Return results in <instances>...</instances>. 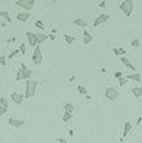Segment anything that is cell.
I'll use <instances>...</instances> for the list:
<instances>
[{
	"label": "cell",
	"instance_id": "obj_1",
	"mask_svg": "<svg viewBox=\"0 0 142 143\" xmlns=\"http://www.w3.org/2000/svg\"><path fill=\"white\" fill-rule=\"evenodd\" d=\"M38 86V81L36 80H26V86H25V99H30L36 90Z\"/></svg>",
	"mask_w": 142,
	"mask_h": 143
},
{
	"label": "cell",
	"instance_id": "obj_32",
	"mask_svg": "<svg viewBox=\"0 0 142 143\" xmlns=\"http://www.w3.org/2000/svg\"><path fill=\"white\" fill-rule=\"evenodd\" d=\"M8 111V108H5L4 106H2V104H0V116H3L5 112Z\"/></svg>",
	"mask_w": 142,
	"mask_h": 143
},
{
	"label": "cell",
	"instance_id": "obj_18",
	"mask_svg": "<svg viewBox=\"0 0 142 143\" xmlns=\"http://www.w3.org/2000/svg\"><path fill=\"white\" fill-rule=\"evenodd\" d=\"M0 17H3L5 21H8L9 23L12 22V18H11V14L8 11H0Z\"/></svg>",
	"mask_w": 142,
	"mask_h": 143
},
{
	"label": "cell",
	"instance_id": "obj_6",
	"mask_svg": "<svg viewBox=\"0 0 142 143\" xmlns=\"http://www.w3.org/2000/svg\"><path fill=\"white\" fill-rule=\"evenodd\" d=\"M110 18H111V17H110L108 14H99V16H98L96 20H94V22H93V26H94V27H98V26L103 25L105 22H107Z\"/></svg>",
	"mask_w": 142,
	"mask_h": 143
},
{
	"label": "cell",
	"instance_id": "obj_10",
	"mask_svg": "<svg viewBox=\"0 0 142 143\" xmlns=\"http://www.w3.org/2000/svg\"><path fill=\"white\" fill-rule=\"evenodd\" d=\"M8 124L12 125V126H14V128H20V126H22V125L25 124V121H23V120H20V119L9 117V119H8Z\"/></svg>",
	"mask_w": 142,
	"mask_h": 143
},
{
	"label": "cell",
	"instance_id": "obj_20",
	"mask_svg": "<svg viewBox=\"0 0 142 143\" xmlns=\"http://www.w3.org/2000/svg\"><path fill=\"white\" fill-rule=\"evenodd\" d=\"M63 108H65V112L72 115V112H74V104H72V103H66Z\"/></svg>",
	"mask_w": 142,
	"mask_h": 143
},
{
	"label": "cell",
	"instance_id": "obj_17",
	"mask_svg": "<svg viewBox=\"0 0 142 143\" xmlns=\"http://www.w3.org/2000/svg\"><path fill=\"white\" fill-rule=\"evenodd\" d=\"M127 80H134V81H141V75L139 74H130L125 76Z\"/></svg>",
	"mask_w": 142,
	"mask_h": 143
},
{
	"label": "cell",
	"instance_id": "obj_15",
	"mask_svg": "<svg viewBox=\"0 0 142 143\" xmlns=\"http://www.w3.org/2000/svg\"><path fill=\"white\" fill-rule=\"evenodd\" d=\"M74 25H76V26H79V27H87V26H88V22L84 21V20H81V18H76V20H74Z\"/></svg>",
	"mask_w": 142,
	"mask_h": 143
},
{
	"label": "cell",
	"instance_id": "obj_24",
	"mask_svg": "<svg viewBox=\"0 0 142 143\" xmlns=\"http://www.w3.org/2000/svg\"><path fill=\"white\" fill-rule=\"evenodd\" d=\"M71 117H72V115H71V113L65 112V113H63V116H62V121H63V122H67V121H70V120H71Z\"/></svg>",
	"mask_w": 142,
	"mask_h": 143
},
{
	"label": "cell",
	"instance_id": "obj_7",
	"mask_svg": "<svg viewBox=\"0 0 142 143\" xmlns=\"http://www.w3.org/2000/svg\"><path fill=\"white\" fill-rule=\"evenodd\" d=\"M26 38H27V40H29V44H30V47H36L38 45V34H34V32H30V31H27L26 32Z\"/></svg>",
	"mask_w": 142,
	"mask_h": 143
},
{
	"label": "cell",
	"instance_id": "obj_38",
	"mask_svg": "<svg viewBox=\"0 0 142 143\" xmlns=\"http://www.w3.org/2000/svg\"><path fill=\"white\" fill-rule=\"evenodd\" d=\"M72 80H75V75H71V76H69V81H72Z\"/></svg>",
	"mask_w": 142,
	"mask_h": 143
},
{
	"label": "cell",
	"instance_id": "obj_2",
	"mask_svg": "<svg viewBox=\"0 0 142 143\" xmlns=\"http://www.w3.org/2000/svg\"><path fill=\"white\" fill-rule=\"evenodd\" d=\"M119 8L123 11V13H124L127 17H129V16L132 14L133 9H134V3L132 2V0H124V2L119 5Z\"/></svg>",
	"mask_w": 142,
	"mask_h": 143
},
{
	"label": "cell",
	"instance_id": "obj_27",
	"mask_svg": "<svg viewBox=\"0 0 142 143\" xmlns=\"http://www.w3.org/2000/svg\"><path fill=\"white\" fill-rule=\"evenodd\" d=\"M0 65H2L3 67L7 66V57L5 56H0Z\"/></svg>",
	"mask_w": 142,
	"mask_h": 143
},
{
	"label": "cell",
	"instance_id": "obj_21",
	"mask_svg": "<svg viewBox=\"0 0 142 143\" xmlns=\"http://www.w3.org/2000/svg\"><path fill=\"white\" fill-rule=\"evenodd\" d=\"M47 39H48V35H45V34H38V45H40Z\"/></svg>",
	"mask_w": 142,
	"mask_h": 143
},
{
	"label": "cell",
	"instance_id": "obj_31",
	"mask_svg": "<svg viewBox=\"0 0 142 143\" xmlns=\"http://www.w3.org/2000/svg\"><path fill=\"white\" fill-rule=\"evenodd\" d=\"M35 26H36L38 29H44V23H43L41 21H39V20L35 21Z\"/></svg>",
	"mask_w": 142,
	"mask_h": 143
},
{
	"label": "cell",
	"instance_id": "obj_16",
	"mask_svg": "<svg viewBox=\"0 0 142 143\" xmlns=\"http://www.w3.org/2000/svg\"><path fill=\"white\" fill-rule=\"evenodd\" d=\"M120 61H121V63H123L124 66H127L128 68H130V70H134V66L130 63V61H129L128 58H125V57H121V58H120Z\"/></svg>",
	"mask_w": 142,
	"mask_h": 143
},
{
	"label": "cell",
	"instance_id": "obj_39",
	"mask_svg": "<svg viewBox=\"0 0 142 143\" xmlns=\"http://www.w3.org/2000/svg\"><path fill=\"white\" fill-rule=\"evenodd\" d=\"M142 122V117H138V120H137V125H139Z\"/></svg>",
	"mask_w": 142,
	"mask_h": 143
},
{
	"label": "cell",
	"instance_id": "obj_28",
	"mask_svg": "<svg viewBox=\"0 0 142 143\" xmlns=\"http://www.w3.org/2000/svg\"><path fill=\"white\" fill-rule=\"evenodd\" d=\"M18 54H20V49H16V50H13V52L8 56V58H9V59H12L13 57H16V56H18Z\"/></svg>",
	"mask_w": 142,
	"mask_h": 143
},
{
	"label": "cell",
	"instance_id": "obj_8",
	"mask_svg": "<svg viewBox=\"0 0 142 143\" xmlns=\"http://www.w3.org/2000/svg\"><path fill=\"white\" fill-rule=\"evenodd\" d=\"M9 98L16 103V104H21L22 102H23V99H25V97L23 95H21L20 93H12L11 95H9Z\"/></svg>",
	"mask_w": 142,
	"mask_h": 143
},
{
	"label": "cell",
	"instance_id": "obj_25",
	"mask_svg": "<svg viewBox=\"0 0 142 143\" xmlns=\"http://www.w3.org/2000/svg\"><path fill=\"white\" fill-rule=\"evenodd\" d=\"M65 40H66V43H67V44H72L75 39H74V36H71V35L66 34V35H65Z\"/></svg>",
	"mask_w": 142,
	"mask_h": 143
},
{
	"label": "cell",
	"instance_id": "obj_12",
	"mask_svg": "<svg viewBox=\"0 0 142 143\" xmlns=\"http://www.w3.org/2000/svg\"><path fill=\"white\" fill-rule=\"evenodd\" d=\"M29 18H30V13L29 12H23V13H18L17 14V20L21 21V22H26Z\"/></svg>",
	"mask_w": 142,
	"mask_h": 143
},
{
	"label": "cell",
	"instance_id": "obj_3",
	"mask_svg": "<svg viewBox=\"0 0 142 143\" xmlns=\"http://www.w3.org/2000/svg\"><path fill=\"white\" fill-rule=\"evenodd\" d=\"M32 62L39 66L43 63V53H41V49H40V45H36L35 47V50H34V54H32Z\"/></svg>",
	"mask_w": 142,
	"mask_h": 143
},
{
	"label": "cell",
	"instance_id": "obj_9",
	"mask_svg": "<svg viewBox=\"0 0 142 143\" xmlns=\"http://www.w3.org/2000/svg\"><path fill=\"white\" fill-rule=\"evenodd\" d=\"M130 130H132V122H130V121H127V122L124 124V128H123V135H121V138H120L119 142H123V139L129 134Z\"/></svg>",
	"mask_w": 142,
	"mask_h": 143
},
{
	"label": "cell",
	"instance_id": "obj_5",
	"mask_svg": "<svg viewBox=\"0 0 142 143\" xmlns=\"http://www.w3.org/2000/svg\"><path fill=\"white\" fill-rule=\"evenodd\" d=\"M14 4L26 11H31L35 5V0H17V2H14Z\"/></svg>",
	"mask_w": 142,
	"mask_h": 143
},
{
	"label": "cell",
	"instance_id": "obj_14",
	"mask_svg": "<svg viewBox=\"0 0 142 143\" xmlns=\"http://www.w3.org/2000/svg\"><path fill=\"white\" fill-rule=\"evenodd\" d=\"M132 94L134 98H139L142 95V86H134L132 89Z\"/></svg>",
	"mask_w": 142,
	"mask_h": 143
},
{
	"label": "cell",
	"instance_id": "obj_23",
	"mask_svg": "<svg viewBox=\"0 0 142 143\" xmlns=\"http://www.w3.org/2000/svg\"><path fill=\"white\" fill-rule=\"evenodd\" d=\"M0 104L4 106L5 108H8V107H9V102H8V99H7L5 97H2V98H0Z\"/></svg>",
	"mask_w": 142,
	"mask_h": 143
},
{
	"label": "cell",
	"instance_id": "obj_41",
	"mask_svg": "<svg viewBox=\"0 0 142 143\" xmlns=\"http://www.w3.org/2000/svg\"><path fill=\"white\" fill-rule=\"evenodd\" d=\"M14 40H16V39H14V38H13V39H9V40H8V43H13V41H14Z\"/></svg>",
	"mask_w": 142,
	"mask_h": 143
},
{
	"label": "cell",
	"instance_id": "obj_26",
	"mask_svg": "<svg viewBox=\"0 0 142 143\" xmlns=\"http://www.w3.org/2000/svg\"><path fill=\"white\" fill-rule=\"evenodd\" d=\"M78 92H79V94H81V95H87V89H85V86H83V85H79V86H78Z\"/></svg>",
	"mask_w": 142,
	"mask_h": 143
},
{
	"label": "cell",
	"instance_id": "obj_36",
	"mask_svg": "<svg viewBox=\"0 0 142 143\" xmlns=\"http://www.w3.org/2000/svg\"><path fill=\"white\" fill-rule=\"evenodd\" d=\"M105 4H106L105 2H101V3L98 4V7H99V8H105Z\"/></svg>",
	"mask_w": 142,
	"mask_h": 143
},
{
	"label": "cell",
	"instance_id": "obj_33",
	"mask_svg": "<svg viewBox=\"0 0 142 143\" xmlns=\"http://www.w3.org/2000/svg\"><path fill=\"white\" fill-rule=\"evenodd\" d=\"M132 47L138 48V47H139V40H138V39H134V40L132 41Z\"/></svg>",
	"mask_w": 142,
	"mask_h": 143
},
{
	"label": "cell",
	"instance_id": "obj_42",
	"mask_svg": "<svg viewBox=\"0 0 142 143\" xmlns=\"http://www.w3.org/2000/svg\"><path fill=\"white\" fill-rule=\"evenodd\" d=\"M26 143H30V142H26Z\"/></svg>",
	"mask_w": 142,
	"mask_h": 143
},
{
	"label": "cell",
	"instance_id": "obj_37",
	"mask_svg": "<svg viewBox=\"0 0 142 143\" xmlns=\"http://www.w3.org/2000/svg\"><path fill=\"white\" fill-rule=\"evenodd\" d=\"M48 39H51V40H54V39H56L54 34H52V35H48Z\"/></svg>",
	"mask_w": 142,
	"mask_h": 143
},
{
	"label": "cell",
	"instance_id": "obj_11",
	"mask_svg": "<svg viewBox=\"0 0 142 143\" xmlns=\"http://www.w3.org/2000/svg\"><path fill=\"white\" fill-rule=\"evenodd\" d=\"M21 70H22V72H23V76H25V79L30 80V77L32 76V70L27 68V66H26L25 63H21Z\"/></svg>",
	"mask_w": 142,
	"mask_h": 143
},
{
	"label": "cell",
	"instance_id": "obj_30",
	"mask_svg": "<svg viewBox=\"0 0 142 143\" xmlns=\"http://www.w3.org/2000/svg\"><path fill=\"white\" fill-rule=\"evenodd\" d=\"M20 52H21L22 54L26 53V44H25V43H21V45H20Z\"/></svg>",
	"mask_w": 142,
	"mask_h": 143
},
{
	"label": "cell",
	"instance_id": "obj_22",
	"mask_svg": "<svg viewBox=\"0 0 142 143\" xmlns=\"http://www.w3.org/2000/svg\"><path fill=\"white\" fill-rule=\"evenodd\" d=\"M25 79V76H23V72H22V70L21 68H18V71H17V75H16V80L17 81H21V80H23Z\"/></svg>",
	"mask_w": 142,
	"mask_h": 143
},
{
	"label": "cell",
	"instance_id": "obj_40",
	"mask_svg": "<svg viewBox=\"0 0 142 143\" xmlns=\"http://www.w3.org/2000/svg\"><path fill=\"white\" fill-rule=\"evenodd\" d=\"M69 134H70V137H74V131H72V130H70Z\"/></svg>",
	"mask_w": 142,
	"mask_h": 143
},
{
	"label": "cell",
	"instance_id": "obj_35",
	"mask_svg": "<svg viewBox=\"0 0 142 143\" xmlns=\"http://www.w3.org/2000/svg\"><path fill=\"white\" fill-rule=\"evenodd\" d=\"M58 143H67V140L65 138H58Z\"/></svg>",
	"mask_w": 142,
	"mask_h": 143
},
{
	"label": "cell",
	"instance_id": "obj_34",
	"mask_svg": "<svg viewBox=\"0 0 142 143\" xmlns=\"http://www.w3.org/2000/svg\"><path fill=\"white\" fill-rule=\"evenodd\" d=\"M115 77H116V79H120V77H123V74H121L120 71H118V72H115Z\"/></svg>",
	"mask_w": 142,
	"mask_h": 143
},
{
	"label": "cell",
	"instance_id": "obj_29",
	"mask_svg": "<svg viewBox=\"0 0 142 143\" xmlns=\"http://www.w3.org/2000/svg\"><path fill=\"white\" fill-rule=\"evenodd\" d=\"M127 83H128V80H127L125 77H120V79H119V85H120V86L127 85Z\"/></svg>",
	"mask_w": 142,
	"mask_h": 143
},
{
	"label": "cell",
	"instance_id": "obj_4",
	"mask_svg": "<svg viewBox=\"0 0 142 143\" xmlns=\"http://www.w3.org/2000/svg\"><path fill=\"white\" fill-rule=\"evenodd\" d=\"M105 97H106V99H108V101H116L118 97H119V92H118L115 88L108 86V88L105 89Z\"/></svg>",
	"mask_w": 142,
	"mask_h": 143
},
{
	"label": "cell",
	"instance_id": "obj_19",
	"mask_svg": "<svg viewBox=\"0 0 142 143\" xmlns=\"http://www.w3.org/2000/svg\"><path fill=\"white\" fill-rule=\"evenodd\" d=\"M112 52L115 56H119V57H124V54H125V50L123 48H112Z\"/></svg>",
	"mask_w": 142,
	"mask_h": 143
},
{
	"label": "cell",
	"instance_id": "obj_13",
	"mask_svg": "<svg viewBox=\"0 0 142 143\" xmlns=\"http://www.w3.org/2000/svg\"><path fill=\"white\" fill-rule=\"evenodd\" d=\"M83 41H84V44H89V43H92L93 41V36L88 32V31H84L83 32Z\"/></svg>",
	"mask_w": 142,
	"mask_h": 143
}]
</instances>
